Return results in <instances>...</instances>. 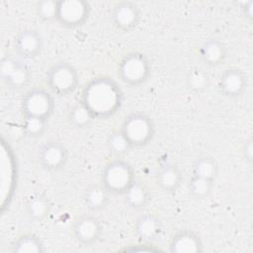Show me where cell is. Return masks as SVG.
Wrapping results in <instances>:
<instances>
[{
    "instance_id": "6da1fadb",
    "label": "cell",
    "mask_w": 253,
    "mask_h": 253,
    "mask_svg": "<svg viewBox=\"0 0 253 253\" xmlns=\"http://www.w3.org/2000/svg\"><path fill=\"white\" fill-rule=\"evenodd\" d=\"M80 102L95 120H108L121 110L124 92L114 78L108 75H98L85 83L81 91Z\"/></svg>"
},
{
    "instance_id": "7a4b0ae2",
    "label": "cell",
    "mask_w": 253,
    "mask_h": 253,
    "mask_svg": "<svg viewBox=\"0 0 253 253\" xmlns=\"http://www.w3.org/2000/svg\"><path fill=\"white\" fill-rule=\"evenodd\" d=\"M152 73V64L146 54L140 51H130L124 54L117 64L119 80L128 87H138L145 84Z\"/></svg>"
},
{
    "instance_id": "3957f363",
    "label": "cell",
    "mask_w": 253,
    "mask_h": 253,
    "mask_svg": "<svg viewBox=\"0 0 253 253\" xmlns=\"http://www.w3.org/2000/svg\"><path fill=\"white\" fill-rule=\"evenodd\" d=\"M120 129L132 148H141L148 145L156 133L153 119L143 111H134L127 114L124 118Z\"/></svg>"
},
{
    "instance_id": "277c9868",
    "label": "cell",
    "mask_w": 253,
    "mask_h": 253,
    "mask_svg": "<svg viewBox=\"0 0 253 253\" xmlns=\"http://www.w3.org/2000/svg\"><path fill=\"white\" fill-rule=\"evenodd\" d=\"M136 179L133 166L123 157L109 160L100 173V184L111 195H123Z\"/></svg>"
},
{
    "instance_id": "5b68a950",
    "label": "cell",
    "mask_w": 253,
    "mask_h": 253,
    "mask_svg": "<svg viewBox=\"0 0 253 253\" xmlns=\"http://www.w3.org/2000/svg\"><path fill=\"white\" fill-rule=\"evenodd\" d=\"M44 83L53 95L67 97L77 90L79 73L70 62L57 61L46 70Z\"/></svg>"
},
{
    "instance_id": "8992f818",
    "label": "cell",
    "mask_w": 253,
    "mask_h": 253,
    "mask_svg": "<svg viewBox=\"0 0 253 253\" xmlns=\"http://www.w3.org/2000/svg\"><path fill=\"white\" fill-rule=\"evenodd\" d=\"M23 116H33L49 120L55 111L53 94L43 87H31L26 90L20 101Z\"/></svg>"
},
{
    "instance_id": "52a82bcc",
    "label": "cell",
    "mask_w": 253,
    "mask_h": 253,
    "mask_svg": "<svg viewBox=\"0 0 253 253\" xmlns=\"http://www.w3.org/2000/svg\"><path fill=\"white\" fill-rule=\"evenodd\" d=\"M0 78L12 90L26 89L33 78L29 65L17 55L6 54L0 60Z\"/></svg>"
},
{
    "instance_id": "ba28073f",
    "label": "cell",
    "mask_w": 253,
    "mask_h": 253,
    "mask_svg": "<svg viewBox=\"0 0 253 253\" xmlns=\"http://www.w3.org/2000/svg\"><path fill=\"white\" fill-rule=\"evenodd\" d=\"M92 6L86 0H58L56 23L65 29L80 28L87 23Z\"/></svg>"
},
{
    "instance_id": "9c48e42d",
    "label": "cell",
    "mask_w": 253,
    "mask_h": 253,
    "mask_svg": "<svg viewBox=\"0 0 253 253\" xmlns=\"http://www.w3.org/2000/svg\"><path fill=\"white\" fill-rule=\"evenodd\" d=\"M37 158L42 170L48 173H56L66 166L69 151L62 141L48 139L39 147Z\"/></svg>"
},
{
    "instance_id": "30bf717a",
    "label": "cell",
    "mask_w": 253,
    "mask_h": 253,
    "mask_svg": "<svg viewBox=\"0 0 253 253\" xmlns=\"http://www.w3.org/2000/svg\"><path fill=\"white\" fill-rule=\"evenodd\" d=\"M71 232L76 243L83 247H90L101 239L104 226L98 216L92 213H84L74 219Z\"/></svg>"
},
{
    "instance_id": "8fae6325",
    "label": "cell",
    "mask_w": 253,
    "mask_h": 253,
    "mask_svg": "<svg viewBox=\"0 0 253 253\" xmlns=\"http://www.w3.org/2000/svg\"><path fill=\"white\" fill-rule=\"evenodd\" d=\"M142 18L139 6L128 0L117 2L111 11L113 26L122 33H130L135 30Z\"/></svg>"
},
{
    "instance_id": "7c38bea8",
    "label": "cell",
    "mask_w": 253,
    "mask_h": 253,
    "mask_svg": "<svg viewBox=\"0 0 253 253\" xmlns=\"http://www.w3.org/2000/svg\"><path fill=\"white\" fill-rule=\"evenodd\" d=\"M249 85L247 74L238 67L224 69L217 80L219 93L229 99H237L246 92Z\"/></svg>"
},
{
    "instance_id": "4fadbf2b",
    "label": "cell",
    "mask_w": 253,
    "mask_h": 253,
    "mask_svg": "<svg viewBox=\"0 0 253 253\" xmlns=\"http://www.w3.org/2000/svg\"><path fill=\"white\" fill-rule=\"evenodd\" d=\"M13 46L15 54L23 60L35 59L42 52L43 38L35 29H24L16 35Z\"/></svg>"
},
{
    "instance_id": "5bb4252c",
    "label": "cell",
    "mask_w": 253,
    "mask_h": 253,
    "mask_svg": "<svg viewBox=\"0 0 253 253\" xmlns=\"http://www.w3.org/2000/svg\"><path fill=\"white\" fill-rule=\"evenodd\" d=\"M169 252L171 253H202L204 242L201 235L193 229H180L169 240Z\"/></svg>"
},
{
    "instance_id": "9a60e30c",
    "label": "cell",
    "mask_w": 253,
    "mask_h": 253,
    "mask_svg": "<svg viewBox=\"0 0 253 253\" xmlns=\"http://www.w3.org/2000/svg\"><path fill=\"white\" fill-rule=\"evenodd\" d=\"M133 230L140 242L153 243L160 238L163 231V224L158 215L152 212H145L136 217Z\"/></svg>"
},
{
    "instance_id": "2e32d148",
    "label": "cell",
    "mask_w": 253,
    "mask_h": 253,
    "mask_svg": "<svg viewBox=\"0 0 253 253\" xmlns=\"http://www.w3.org/2000/svg\"><path fill=\"white\" fill-rule=\"evenodd\" d=\"M184 181L182 170L174 163L166 162L159 166L155 174L157 186L167 194H175Z\"/></svg>"
},
{
    "instance_id": "e0dca14e",
    "label": "cell",
    "mask_w": 253,
    "mask_h": 253,
    "mask_svg": "<svg viewBox=\"0 0 253 253\" xmlns=\"http://www.w3.org/2000/svg\"><path fill=\"white\" fill-rule=\"evenodd\" d=\"M199 57L208 67L220 66L225 62L227 57L226 45L217 38H210L200 46Z\"/></svg>"
},
{
    "instance_id": "ac0fdd59",
    "label": "cell",
    "mask_w": 253,
    "mask_h": 253,
    "mask_svg": "<svg viewBox=\"0 0 253 253\" xmlns=\"http://www.w3.org/2000/svg\"><path fill=\"white\" fill-rule=\"evenodd\" d=\"M122 196L125 205L127 208L135 211L145 209L150 204L152 199L149 188L138 179H135Z\"/></svg>"
},
{
    "instance_id": "d6986e66",
    "label": "cell",
    "mask_w": 253,
    "mask_h": 253,
    "mask_svg": "<svg viewBox=\"0 0 253 253\" xmlns=\"http://www.w3.org/2000/svg\"><path fill=\"white\" fill-rule=\"evenodd\" d=\"M52 205L49 199L42 193L32 194L25 206V211L31 222H43L51 212Z\"/></svg>"
},
{
    "instance_id": "ffe728a7",
    "label": "cell",
    "mask_w": 253,
    "mask_h": 253,
    "mask_svg": "<svg viewBox=\"0 0 253 253\" xmlns=\"http://www.w3.org/2000/svg\"><path fill=\"white\" fill-rule=\"evenodd\" d=\"M111 194L99 183L87 186L83 192L82 200L87 210L99 211L106 209L111 203Z\"/></svg>"
},
{
    "instance_id": "44dd1931",
    "label": "cell",
    "mask_w": 253,
    "mask_h": 253,
    "mask_svg": "<svg viewBox=\"0 0 253 253\" xmlns=\"http://www.w3.org/2000/svg\"><path fill=\"white\" fill-rule=\"evenodd\" d=\"M10 251L12 253H44L46 247L39 235L27 232L13 240L10 245Z\"/></svg>"
},
{
    "instance_id": "7402d4cb",
    "label": "cell",
    "mask_w": 253,
    "mask_h": 253,
    "mask_svg": "<svg viewBox=\"0 0 253 253\" xmlns=\"http://www.w3.org/2000/svg\"><path fill=\"white\" fill-rule=\"evenodd\" d=\"M218 174V164L214 157L203 154L198 156L192 165V175L215 181Z\"/></svg>"
},
{
    "instance_id": "603a6c76",
    "label": "cell",
    "mask_w": 253,
    "mask_h": 253,
    "mask_svg": "<svg viewBox=\"0 0 253 253\" xmlns=\"http://www.w3.org/2000/svg\"><path fill=\"white\" fill-rule=\"evenodd\" d=\"M94 121L92 114L80 101L71 106L67 112V122L74 128L84 129L90 126Z\"/></svg>"
},
{
    "instance_id": "cb8c5ba5",
    "label": "cell",
    "mask_w": 253,
    "mask_h": 253,
    "mask_svg": "<svg viewBox=\"0 0 253 253\" xmlns=\"http://www.w3.org/2000/svg\"><path fill=\"white\" fill-rule=\"evenodd\" d=\"M214 187V181L192 175L188 181V193L194 199L202 200L209 197Z\"/></svg>"
},
{
    "instance_id": "d4e9b609",
    "label": "cell",
    "mask_w": 253,
    "mask_h": 253,
    "mask_svg": "<svg viewBox=\"0 0 253 253\" xmlns=\"http://www.w3.org/2000/svg\"><path fill=\"white\" fill-rule=\"evenodd\" d=\"M106 145L111 154L115 157H122L126 154L132 147L123 134L121 129H115L111 131L106 139Z\"/></svg>"
},
{
    "instance_id": "484cf974",
    "label": "cell",
    "mask_w": 253,
    "mask_h": 253,
    "mask_svg": "<svg viewBox=\"0 0 253 253\" xmlns=\"http://www.w3.org/2000/svg\"><path fill=\"white\" fill-rule=\"evenodd\" d=\"M47 120L33 117L23 116L22 117V129L24 134L29 138H40L42 137L47 128Z\"/></svg>"
},
{
    "instance_id": "4316f807",
    "label": "cell",
    "mask_w": 253,
    "mask_h": 253,
    "mask_svg": "<svg viewBox=\"0 0 253 253\" xmlns=\"http://www.w3.org/2000/svg\"><path fill=\"white\" fill-rule=\"evenodd\" d=\"M186 86L195 94H203L210 86V77L203 69L193 68L187 73Z\"/></svg>"
},
{
    "instance_id": "83f0119b",
    "label": "cell",
    "mask_w": 253,
    "mask_h": 253,
    "mask_svg": "<svg viewBox=\"0 0 253 253\" xmlns=\"http://www.w3.org/2000/svg\"><path fill=\"white\" fill-rule=\"evenodd\" d=\"M58 0H40L36 2L35 12L39 20L49 23L56 22Z\"/></svg>"
},
{
    "instance_id": "f1b7e54d",
    "label": "cell",
    "mask_w": 253,
    "mask_h": 253,
    "mask_svg": "<svg viewBox=\"0 0 253 253\" xmlns=\"http://www.w3.org/2000/svg\"><path fill=\"white\" fill-rule=\"evenodd\" d=\"M242 157L245 162L249 165L253 162V139L251 137L247 138L242 145Z\"/></svg>"
},
{
    "instance_id": "f546056e",
    "label": "cell",
    "mask_w": 253,
    "mask_h": 253,
    "mask_svg": "<svg viewBox=\"0 0 253 253\" xmlns=\"http://www.w3.org/2000/svg\"><path fill=\"white\" fill-rule=\"evenodd\" d=\"M240 13L245 20L251 22L253 19V1H242L238 3Z\"/></svg>"
},
{
    "instance_id": "4dcf8cb0",
    "label": "cell",
    "mask_w": 253,
    "mask_h": 253,
    "mask_svg": "<svg viewBox=\"0 0 253 253\" xmlns=\"http://www.w3.org/2000/svg\"><path fill=\"white\" fill-rule=\"evenodd\" d=\"M124 250L126 251H137V252H141V251H161L159 248L154 247V245H152V243H145V242H140L137 245H130L129 247L125 248Z\"/></svg>"
}]
</instances>
